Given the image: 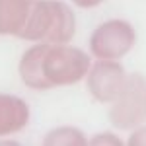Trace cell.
<instances>
[{
    "label": "cell",
    "instance_id": "cell-8",
    "mask_svg": "<svg viewBox=\"0 0 146 146\" xmlns=\"http://www.w3.org/2000/svg\"><path fill=\"white\" fill-rule=\"evenodd\" d=\"M45 146H86L88 138L76 127H56L43 138Z\"/></svg>",
    "mask_w": 146,
    "mask_h": 146
},
{
    "label": "cell",
    "instance_id": "cell-1",
    "mask_svg": "<svg viewBox=\"0 0 146 146\" xmlns=\"http://www.w3.org/2000/svg\"><path fill=\"white\" fill-rule=\"evenodd\" d=\"M76 33V16L60 0H29V12L20 39L35 43H70Z\"/></svg>",
    "mask_w": 146,
    "mask_h": 146
},
{
    "label": "cell",
    "instance_id": "cell-4",
    "mask_svg": "<svg viewBox=\"0 0 146 146\" xmlns=\"http://www.w3.org/2000/svg\"><path fill=\"white\" fill-rule=\"evenodd\" d=\"M135 43L136 31L127 20H107L90 35V51L96 58L119 60L133 51Z\"/></svg>",
    "mask_w": 146,
    "mask_h": 146
},
{
    "label": "cell",
    "instance_id": "cell-6",
    "mask_svg": "<svg viewBox=\"0 0 146 146\" xmlns=\"http://www.w3.org/2000/svg\"><path fill=\"white\" fill-rule=\"evenodd\" d=\"M29 115L25 100L12 94H0V138L23 131L29 123Z\"/></svg>",
    "mask_w": 146,
    "mask_h": 146
},
{
    "label": "cell",
    "instance_id": "cell-2",
    "mask_svg": "<svg viewBox=\"0 0 146 146\" xmlns=\"http://www.w3.org/2000/svg\"><path fill=\"white\" fill-rule=\"evenodd\" d=\"M92 66L90 55L68 43H43L41 74L47 90L74 86L88 76Z\"/></svg>",
    "mask_w": 146,
    "mask_h": 146
},
{
    "label": "cell",
    "instance_id": "cell-10",
    "mask_svg": "<svg viewBox=\"0 0 146 146\" xmlns=\"http://www.w3.org/2000/svg\"><path fill=\"white\" fill-rule=\"evenodd\" d=\"M129 144H133V146H146V127H136L135 133L129 136Z\"/></svg>",
    "mask_w": 146,
    "mask_h": 146
},
{
    "label": "cell",
    "instance_id": "cell-11",
    "mask_svg": "<svg viewBox=\"0 0 146 146\" xmlns=\"http://www.w3.org/2000/svg\"><path fill=\"white\" fill-rule=\"evenodd\" d=\"M74 6H78L82 10H92V8H96V6H100L103 0H70Z\"/></svg>",
    "mask_w": 146,
    "mask_h": 146
},
{
    "label": "cell",
    "instance_id": "cell-3",
    "mask_svg": "<svg viewBox=\"0 0 146 146\" xmlns=\"http://www.w3.org/2000/svg\"><path fill=\"white\" fill-rule=\"evenodd\" d=\"M109 121L119 131L136 129L146 121V78L142 74H127L119 96L111 101Z\"/></svg>",
    "mask_w": 146,
    "mask_h": 146
},
{
    "label": "cell",
    "instance_id": "cell-5",
    "mask_svg": "<svg viewBox=\"0 0 146 146\" xmlns=\"http://www.w3.org/2000/svg\"><path fill=\"white\" fill-rule=\"evenodd\" d=\"M127 72L121 62L113 58H98L88 70L86 86L92 98L100 103H111L123 88Z\"/></svg>",
    "mask_w": 146,
    "mask_h": 146
},
{
    "label": "cell",
    "instance_id": "cell-9",
    "mask_svg": "<svg viewBox=\"0 0 146 146\" xmlns=\"http://www.w3.org/2000/svg\"><path fill=\"white\" fill-rule=\"evenodd\" d=\"M90 144H94V146H98V144H100V146H103V144L121 146V144H123V140H121L117 135H113V133H100V135H96L90 140Z\"/></svg>",
    "mask_w": 146,
    "mask_h": 146
},
{
    "label": "cell",
    "instance_id": "cell-7",
    "mask_svg": "<svg viewBox=\"0 0 146 146\" xmlns=\"http://www.w3.org/2000/svg\"><path fill=\"white\" fill-rule=\"evenodd\" d=\"M29 12V0H0V35L20 37Z\"/></svg>",
    "mask_w": 146,
    "mask_h": 146
}]
</instances>
